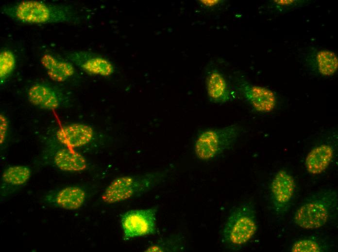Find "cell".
<instances>
[{"instance_id": "obj_1", "label": "cell", "mask_w": 338, "mask_h": 252, "mask_svg": "<svg viewBox=\"0 0 338 252\" xmlns=\"http://www.w3.org/2000/svg\"><path fill=\"white\" fill-rule=\"evenodd\" d=\"M1 10L11 19L28 24L71 23L76 20L71 6L40 0H21L3 6Z\"/></svg>"}, {"instance_id": "obj_2", "label": "cell", "mask_w": 338, "mask_h": 252, "mask_svg": "<svg viewBox=\"0 0 338 252\" xmlns=\"http://www.w3.org/2000/svg\"><path fill=\"white\" fill-rule=\"evenodd\" d=\"M338 205V194L332 189H323L307 197L297 209L295 223L305 229H314L324 226Z\"/></svg>"}, {"instance_id": "obj_3", "label": "cell", "mask_w": 338, "mask_h": 252, "mask_svg": "<svg viewBox=\"0 0 338 252\" xmlns=\"http://www.w3.org/2000/svg\"><path fill=\"white\" fill-rule=\"evenodd\" d=\"M257 228L253 206L243 203L231 212L223 229V240L231 249L240 248L252 239Z\"/></svg>"}, {"instance_id": "obj_4", "label": "cell", "mask_w": 338, "mask_h": 252, "mask_svg": "<svg viewBox=\"0 0 338 252\" xmlns=\"http://www.w3.org/2000/svg\"><path fill=\"white\" fill-rule=\"evenodd\" d=\"M239 128L230 126L203 131L195 141L194 151L200 159H212L228 149L235 142Z\"/></svg>"}, {"instance_id": "obj_5", "label": "cell", "mask_w": 338, "mask_h": 252, "mask_svg": "<svg viewBox=\"0 0 338 252\" xmlns=\"http://www.w3.org/2000/svg\"><path fill=\"white\" fill-rule=\"evenodd\" d=\"M157 208L129 211L121 216L124 240L154 234L156 231Z\"/></svg>"}, {"instance_id": "obj_6", "label": "cell", "mask_w": 338, "mask_h": 252, "mask_svg": "<svg viewBox=\"0 0 338 252\" xmlns=\"http://www.w3.org/2000/svg\"><path fill=\"white\" fill-rule=\"evenodd\" d=\"M295 182L287 171H278L272 180L270 192L274 207L278 213L287 210L293 197Z\"/></svg>"}, {"instance_id": "obj_7", "label": "cell", "mask_w": 338, "mask_h": 252, "mask_svg": "<svg viewBox=\"0 0 338 252\" xmlns=\"http://www.w3.org/2000/svg\"><path fill=\"white\" fill-rule=\"evenodd\" d=\"M67 58L74 65L88 74L108 76L114 70V67L110 61L93 52L73 51L68 53Z\"/></svg>"}, {"instance_id": "obj_8", "label": "cell", "mask_w": 338, "mask_h": 252, "mask_svg": "<svg viewBox=\"0 0 338 252\" xmlns=\"http://www.w3.org/2000/svg\"><path fill=\"white\" fill-rule=\"evenodd\" d=\"M244 98L256 110L271 111L276 104V97L271 90L261 86L244 83L241 86Z\"/></svg>"}, {"instance_id": "obj_9", "label": "cell", "mask_w": 338, "mask_h": 252, "mask_svg": "<svg viewBox=\"0 0 338 252\" xmlns=\"http://www.w3.org/2000/svg\"><path fill=\"white\" fill-rule=\"evenodd\" d=\"M93 135V130L90 126L79 123L64 126L56 133L58 141L71 149L88 143Z\"/></svg>"}, {"instance_id": "obj_10", "label": "cell", "mask_w": 338, "mask_h": 252, "mask_svg": "<svg viewBox=\"0 0 338 252\" xmlns=\"http://www.w3.org/2000/svg\"><path fill=\"white\" fill-rule=\"evenodd\" d=\"M29 101L42 109L53 110L58 108L62 102L61 94L51 86L41 83L32 85L27 92Z\"/></svg>"}, {"instance_id": "obj_11", "label": "cell", "mask_w": 338, "mask_h": 252, "mask_svg": "<svg viewBox=\"0 0 338 252\" xmlns=\"http://www.w3.org/2000/svg\"><path fill=\"white\" fill-rule=\"evenodd\" d=\"M40 63L50 78L55 81H64L75 72L74 64L69 60L52 53L44 54Z\"/></svg>"}, {"instance_id": "obj_12", "label": "cell", "mask_w": 338, "mask_h": 252, "mask_svg": "<svg viewBox=\"0 0 338 252\" xmlns=\"http://www.w3.org/2000/svg\"><path fill=\"white\" fill-rule=\"evenodd\" d=\"M334 157L333 147L322 144L312 149L307 154L305 161L307 172L312 174H319L328 168Z\"/></svg>"}, {"instance_id": "obj_13", "label": "cell", "mask_w": 338, "mask_h": 252, "mask_svg": "<svg viewBox=\"0 0 338 252\" xmlns=\"http://www.w3.org/2000/svg\"><path fill=\"white\" fill-rule=\"evenodd\" d=\"M137 189V184L133 178L130 177L118 178L107 187L102 198L108 203L118 202L132 196Z\"/></svg>"}, {"instance_id": "obj_14", "label": "cell", "mask_w": 338, "mask_h": 252, "mask_svg": "<svg viewBox=\"0 0 338 252\" xmlns=\"http://www.w3.org/2000/svg\"><path fill=\"white\" fill-rule=\"evenodd\" d=\"M206 88L210 101L224 103L230 98V91L222 75L217 70L208 72L205 79Z\"/></svg>"}, {"instance_id": "obj_15", "label": "cell", "mask_w": 338, "mask_h": 252, "mask_svg": "<svg viewBox=\"0 0 338 252\" xmlns=\"http://www.w3.org/2000/svg\"><path fill=\"white\" fill-rule=\"evenodd\" d=\"M54 162L59 169L65 171H80L86 167L84 157L69 148L58 151L55 156Z\"/></svg>"}, {"instance_id": "obj_16", "label": "cell", "mask_w": 338, "mask_h": 252, "mask_svg": "<svg viewBox=\"0 0 338 252\" xmlns=\"http://www.w3.org/2000/svg\"><path fill=\"white\" fill-rule=\"evenodd\" d=\"M85 200L84 192L78 187H68L57 194L56 202L62 208L76 209L82 206Z\"/></svg>"}, {"instance_id": "obj_17", "label": "cell", "mask_w": 338, "mask_h": 252, "mask_svg": "<svg viewBox=\"0 0 338 252\" xmlns=\"http://www.w3.org/2000/svg\"><path fill=\"white\" fill-rule=\"evenodd\" d=\"M31 171L24 166H14L8 168L3 172L2 178L6 183L20 185L25 183L30 178Z\"/></svg>"}, {"instance_id": "obj_18", "label": "cell", "mask_w": 338, "mask_h": 252, "mask_svg": "<svg viewBox=\"0 0 338 252\" xmlns=\"http://www.w3.org/2000/svg\"><path fill=\"white\" fill-rule=\"evenodd\" d=\"M318 69L324 76L333 75L338 66V58L335 53L326 50L321 51L317 54Z\"/></svg>"}, {"instance_id": "obj_19", "label": "cell", "mask_w": 338, "mask_h": 252, "mask_svg": "<svg viewBox=\"0 0 338 252\" xmlns=\"http://www.w3.org/2000/svg\"><path fill=\"white\" fill-rule=\"evenodd\" d=\"M17 66L15 54L9 48H2L0 52V78L3 80L8 78L15 71Z\"/></svg>"}, {"instance_id": "obj_20", "label": "cell", "mask_w": 338, "mask_h": 252, "mask_svg": "<svg viewBox=\"0 0 338 252\" xmlns=\"http://www.w3.org/2000/svg\"><path fill=\"white\" fill-rule=\"evenodd\" d=\"M322 249L316 240L310 238H303L297 240L291 247L292 252H320Z\"/></svg>"}, {"instance_id": "obj_21", "label": "cell", "mask_w": 338, "mask_h": 252, "mask_svg": "<svg viewBox=\"0 0 338 252\" xmlns=\"http://www.w3.org/2000/svg\"><path fill=\"white\" fill-rule=\"evenodd\" d=\"M8 128V121L5 116L0 114V143L1 144L6 138Z\"/></svg>"}, {"instance_id": "obj_22", "label": "cell", "mask_w": 338, "mask_h": 252, "mask_svg": "<svg viewBox=\"0 0 338 252\" xmlns=\"http://www.w3.org/2000/svg\"><path fill=\"white\" fill-rule=\"evenodd\" d=\"M203 3L206 6H212L219 2V0H201Z\"/></svg>"}]
</instances>
